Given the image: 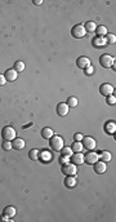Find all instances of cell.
<instances>
[{
  "instance_id": "31",
  "label": "cell",
  "mask_w": 116,
  "mask_h": 222,
  "mask_svg": "<svg viewBox=\"0 0 116 222\" xmlns=\"http://www.w3.org/2000/svg\"><path fill=\"white\" fill-rule=\"evenodd\" d=\"M59 163H61V165H65V164L70 163V158H68V156H63V155H62V156L59 158Z\"/></svg>"
},
{
  "instance_id": "29",
  "label": "cell",
  "mask_w": 116,
  "mask_h": 222,
  "mask_svg": "<svg viewBox=\"0 0 116 222\" xmlns=\"http://www.w3.org/2000/svg\"><path fill=\"white\" fill-rule=\"evenodd\" d=\"M2 147H3L4 151H9L12 149V141H4L2 143Z\"/></svg>"
},
{
  "instance_id": "15",
  "label": "cell",
  "mask_w": 116,
  "mask_h": 222,
  "mask_svg": "<svg viewBox=\"0 0 116 222\" xmlns=\"http://www.w3.org/2000/svg\"><path fill=\"white\" fill-rule=\"evenodd\" d=\"M65 186L67 189H74L76 186V178L75 176H66L65 178Z\"/></svg>"
},
{
  "instance_id": "14",
  "label": "cell",
  "mask_w": 116,
  "mask_h": 222,
  "mask_svg": "<svg viewBox=\"0 0 116 222\" xmlns=\"http://www.w3.org/2000/svg\"><path fill=\"white\" fill-rule=\"evenodd\" d=\"M25 146H26V143L22 138H14L12 141V149H14V150H22V149H25Z\"/></svg>"
},
{
  "instance_id": "19",
  "label": "cell",
  "mask_w": 116,
  "mask_h": 222,
  "mask_svg": "<svg viewBox=\"0 0 116 222\" xmlns=\"http://www.w3.org/2000/svg\"><path fill=\"white\" fill-rule=\"evenodd\" d=\"M98 159H101V161H103V163H109V161L111 160V152L102 151L100 155H98Z\"/></svg>"
},
{
  "instance_id": "4",
  "label": "cell",
  "mask_w": 116,
  "mask_h": 222,
  "mask_svg": "<svg viewBox=\"0 0 116 222\" xmlns=\"http://www.w3.org/2000/svg\"><path fill=\"white\" fill-rule=\"evenodd\" d=\"M77 172V169H76V165L72 164L70 161V163L65 164V165H62V173H63L65 176H75Z\"/></svg>"
},
{
  "instance_id": "18",
  "label": "cell",
  "mask_w": 116,
  "mask_h": 222,
  "mask_svg": "<svg viewBox=\"0 0 116 222\" xmlns=\"http://www.w3.org/2000/svg\"><path fill=\"white\" fill-rule=\"evenodd\" d=\"M53 134H54V132H53L52 128H43L41 129V137L45 140H49Z\"/></svg>"
},
{
  "instance_id": "21",
  "label": "cell",
  "mask_w": 116,
  "mask_h": 222,
  "mask_svg": "<svg viewBox=\"0 0 116 222\" xmlns=\"http://www.w3.org/2000/svg\"><path fill=\"white\" fill-rule=\"evenodd\" d=\"M29 158H30L31 160H34V161L39 160V159H40V151H39V150H36V149L31 150V151L29 152Z\"/></svg>"
},
{
  "instance_id": "6",
  "label": "cell",
  "mask_w": 116,
  "mask_h": 222,
  "mask_svg": "<svg viewBox=\"0 0 116 222\" xmlns=\"http://www.w3.org/2000/svg\"><path fill=\"white\" fill-rule=\"evenodd\" d=\"M83 145V147L89 150V151H92L94 147H95V140L93 137H83V140L80 141Z\"/></svg>"
},
{
  "instance_id": "9",
  "label": "cell",
  "mask_w": 116,
  "mask_h": 222,
  "mask_svg": "<svg viewBox=\"0 0 116 222\" xmlns=\"http://www.w3.org/2000/svg\"><path fill=\"white\" fill-rule=\"evenodd\" d=\"M70 161L72 164H75V165H80V164H83L84 163V155L81 152H75V154H72V155L70 156Z\"/></svg>"
},
{
  "instance_id": "8",
  "label": "cell",
  "mask_w": 116,
  "mask_h": 222,
  "mask_svg": "<svg viewBox=\"0 0 116 222\" xmlns=\"http://www.w3.org/2000/svg\"><path fill=\"white\" fill-rule=\"evenodd\" d=\"M114 87L111 84H107V83H104V84H102L101 87H100V93L102 96H110V95H114Z\"/></svg>"
},
{
  "instance_id": "24",
  "label": "cell",
  "mask_w": 116,
  "mask_h": 222,
  "mask_svg": "<svg viewBox=\"0 0 116 222\" xmlns=\"http://www.w3.org/2000/svg\"><path fill=\"white\" fill-rule=\"evenodd\" d=\"M66 104H67L68 107H76L77 106V98L76 97H68Z\"/></svg>"
},
{
  "instance_id": "11",
  "label": "cell",
  "mask_w": 116,
  "mask_h": 222,
  "mask_svg": "<svg viewBox=\"0 0 116 222\" xmlns=\"http://www.w3.org/2000/svg\"><path fill=\"white\" fill-rule=\"evenodd\" d=\"M93 168H94V172L97 174H103L107 169V165H106V163H103V161H95V163L93 164Z\"/></svg>"
},
{
  "instance_id": "5",
  "label": "cell",
  "mask_w": 116,
  "mask_h": 222,
  "mask_svg": "<svg viewBox=\"0 0 116 222\" xmlns=\"http://www.w3.org/2000/svg\"><path fill=\"white\" fill-rule=\"evenodd\" d=\"M114 62H115V59H114V57L110 56V54H103V56H101V58H100V63H101V66L106 67V69H109V67H112Z\"/></svg>"
},
{
  "instance_id": "10",
  "label": "cell",
  "mask_w": 116,
  "mask_h": 222,
  "mask_svg": "<svg viewBox=\"0 0 116 222\" xmlns=\"http://www.w3.org/2000/svg\"><path fill=\"white\" fill-rule=\"evenodd\" d=\"M76 65H77V67L79 69H81V70H85L88 66H90V59H89L88 57H79L77 59H76Z\"/></svg>"
},
{
  "instance_id": "28",
  "label": "cell",
  "mask_w": 116,
  "mask_h": 222,
  "mask_svg": "<svg viewBox=\"0 0 116 222\" xmlns=\"http://www.w3.org/2000/svg\"><path fill=\"white\" fill-rule=\"evenodd\" d=\"M93 44H94L95 47H101V45H104V44H106V40H104V38H97V39L93 40Z\"/></svg>"
},
{
  "instance_id": "7",
  "label": "cell",
  "mask_w": 116,
  "mask_h": 222,
  "mask_svg": "<svg viewBox=\"0 0 116 222\" xmlns=\"http://www.w3.org/2000/svg\"><path fill=\"white\" fill-rule=\"evenodd\" d=\"M95 161H98V154L97 152H86L84 155V163L89 164V165H93Z\"/></svg>"
},
{
  "instance_id": "36",
  "label": "cell",
  "mask_w": 116,
  "mask_h": 222,
  "mask_svg": "<svg viewBox=\"0 0 116 222\" xmlns=\"http://www.w3.org/2000/svg\"><path fill=\"white\" fill-rule=\"evenodd\" d=\"M35 5H41L43 4V0H34V2H32Z\"/></svg>"
},
{
  "instance_id": "34",
  "label": "cell",
  "mask_w": 116,
  "mask_h": 222,
  "mask_svg": "<svg viewBox=\"0 0 116 222\" xmlns=\"http://www.w3.org/2000/svg\"><path fill=\"white\" fill-rule=\"evenodd\" d=\"M7 83V80H5V76L4 75H0V87H3V85Z\"/></svg>"
},
{
  "instance_id": "32",
  "label": "cell",
  "mask_w": 116,
  "mask_h": 222,
  "mask_svg": "<svg viewBox=\"0 0 116 222\" xmlns=\"http://www.w3.org/2000/svg\"><path fill=\"white\" fill-rule=\"evenodd\" d=\"M40 159H41V160H45V161H47V160L49 159V154H48L47 151H43V152L40 154Z\"/></svg>"
},
{
  "instance_id": "23",
  "label": "cell",
  "mask_w": 116,
  "mask_h": 222,
  "mask_svg": "<svg viewBox=\"0 0 116 222\" xmlns=\"http://www.w3.org/2000/svg\"><path fill=\"white\" fill-rule=\"evenodd\" d=\"M13 69H14L17 72H22V71L25 70V63H23L22 61H16Z\"/></svg>"
},
{
  "instance_id": "2",
  "label": "cell",
  "mask_w": 116,
  "mask_h": 222,
  "mask_svg": "<svg viewBox=\"0 0 116 222\" xmlns=\"http://www.w3.org/2000/svg\"><path fill=\"white\" fill-rule=\"evenodd\" d=\"M16 129L14 128H12V127H4L3 128V131H2V137H3V140L4 141H13L14 138H16Z\"/></svg>"
},
{
  "instance_id": "30",
  "label": "cell",
  "mask_w": 116,
  "mask_h": 222,
  "mask_svg": "<svg viewBox=\"0 0 116 222\" xmlns=\"http://www.w3.org/2000/svg\"><path fill=\"white\" fill-rule=\"evenodd\" d=\"M107 104L111 105V106H114V105L116 104V98H115V96H114V95L107 96Z\"/></svg>"
},
{
  "instance_id": "25",
  "label": "cell",
  "mask_w": 116,
  "mask_h": 222,
  "mask_svg": "<svg viewBox=\"0 0 116 222\" xmlns=\"http://www.w3.org/2000/svg\"><path fill=\"white\" fill-rule=\"evenodd\" d=\"M71 149H72L74 152H80V151L83 150V145H81V142L75 141V142L72 143V147H71Z\"/></svg>"
},
{
  "instance_id": "16",
  "label": "cell",
  "mask_w": 116,
  "mask_h": 222,
  "mask_svg": "<svg viewBox=\"0 0 116 222\" xmlns=\"http://www.w3.org/2000/svg\"><path fill=\"white\" fill-rule=\"evenodd\" d=\"M3 215L4 216H7L8 218H13L14 216H16V208L14 207H12V206H8V207H5L4 208V210H3Z\"/></svg>"
},
{
  "instance_id": "3",
  "label": "cell",
  "mask_w": 116,
  "mask_h": 222,
  "mask_svg": "<svg viewBox=\"0 0 116 222\" xmlns=\"http://www.w3.org/2000/svg\"><path fill=\"white\" fill-rule=\"evenodd\" d=\"M71 35H72L75 39H83L86 35L84 25H76V26H74L72 30H71Z\"/></svg>"
},
{
  "instance_id": "35",
  "label": "cell",
  "mask_w": 116,
  "mask_h": 222,
  "mask_svg": "<svg viewBox=\"0 0 116 222\" xmlns=\"http://www.w3.org/2000/svg\"><path fill=\"white\" fill-rule=\"evenodd\" d=\"M85 70H86V74H88V75H90V74L93 72V70H94V67H92V66H88Z\"/></svg>"
},
{
  "instance_id": "27",
  "label": "cell",
  "mask_w": 116,
  "mask_h": 222,
  "mask_svg": "<svg viewBox=\"0 0 116 222\" xmlns=\"http://www.w3.org/2000/svg\"><path fill=\"white\" fill-rule=\"evenodd\" d=\"M104 40H106V43H109V44H114V43L116 41V36L114 35V34H107Z\"/></svg>"
},
{
  "instance_id": "17",
  "label": "cell",
  "mask_w": 116,
  "mask_h": 222,
  "mask_svg": "<svg viewBox=\"0 0 116 222\" xmlns=\"http://www.w3.org/2000/svg\"><path fill=\"white\" fill-rule=\"evenodd\" d=\"M104 131H106V133H109V134H114L115 131H116L115 122H107L106 125H104Z\"/></svg>"
},
{
  "instance_id": "22",
  "label": "cell",
  "mask_w": 116,
  "mask_h": 222,
  "mask_svg": "<svg viewBox=\"0 0 116 222\" xmlns=\"http://www.w3.org/2000/svg\"><path fill=\"white\" fill-rule=\"evenodd\" d=\"M97 35H98V38H103V36H106L107 35V29L104 27V26H98L97 29H95V31H94Z\"/></svg>"
},
{
  "instance_id": "12",
  "label": "cell",
  "mask_w": 116,
  "mask_h": 222,
  "mask_svg": "<svg viewBox=\"0 0 116 222\" xmlns=\"http://www.w3.org/2000/svg\"><path fill=\"white\" fill-rule=\"evenodd\" d=\"M68 109L70 107L67 106V104H65V102H61V104L57 105V114L59 116H66L68 114Z\"/></svg>"
},
{
  "instance_id": "26",
  "label": "cell",
  "mask_w": 116,
  "mask_h": 222,
  "mask_svg": "<svg viewBox=\"0 0 116 222\" xmlns=\"http://www.w3.org/2000/svg\"><path fill=\"white\" fill-rule=\"evenodd\" d=\"M61 151H62V155H63V156H71V155H72V149H71V147H62L61 149Z\"/></svg>"
},
{
  "instance_id": "13",
  "label": "cell",
  "mask_w": 116,
  "mask_h": 222,
  "mask_svg": "<svg viewBox=\"0 0 116 222\" xmlns=\"http://www.w3.org/2000/svg\"><path fill=\"white\" fill-rule=\"evenodd\" d=\"M4 76H5V80L7 81H14V80H17V76H18V74H17V71L14 69H8L5 71V74H4Z\"/></svg>"
},
{
  "instance_id": "33",
  "label": "cell",
  "mask_w": 116,
  "mask_h": 222,
  "mask_svg": "<svg viewBox=\"0 0 116 222\" xmlns=\"http://www.w3.org/2000/svg\"><path fill=\"white\" fill-rule=\"evenodd\" d=\"M74 138H75V141H77V142H80L83 140V134H80V133H76L75 136H74Z\"/></svg>"
},
{
  "instance_id": "1",
  "label": "cell",
  "mask_w": 116,
  "mask_h": 222,
  "mask_svg": "<svg viewBox=\"0 0 116 222\" xmlns=\"http://www.w3.org/2000/svg\"><path fill=\"white\" fill-rule=\"evenodd\" d=\"M63 143H65L63 140H62V137H59V136L53 134L49 138V146L53 151H61V149L63 147Z\"/></svg>"
},
{
  "instance_id": "37",
  "label": "cell",
  "mask_w": 116,
  "mask_h": 222,
  "mask_svg": "<svg viewBox=\"0 0 116 222\" xmlns=\"http://www.w3.org/2000/svg\"><path fill=\"white\" fill-rule=\"evenodd\" d=\"M8 220H9V218H8L7 216H4V215H3L2 217H0V221H8Z\"/></svg>"
},
{
  "instance_id": "20",
  "label": "cell",
  "mask_w": 116,
  "mask_h": 222,
  "mask_svg": "<svg viewBox=\"0 0 116 222\" xmlns=\"http://www.w3.org/2000/svg\"><path fill=\"white\" fill-rule=\"evenodd\" d=\"M84 29L86 32H94L95 29H97V25L93 22V21H88L85 25H84Z\"/></svg>"
}]
</instances>
